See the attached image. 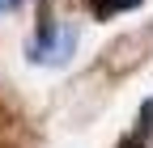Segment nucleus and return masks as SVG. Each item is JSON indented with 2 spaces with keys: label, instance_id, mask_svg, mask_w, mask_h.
I'll return each mask as SVG.
<instances>
[{
  "label": "nucleus",
  "instance_id": "1",
  "mask_svg": "<svg viewBox=\"0 0 153 148\" xmlns=\"http://www.w3.org/2000/svg\"><path fill=\"white\" fill-rule=\"evenodd\" d=\"M72 34H55V38H38L34 42V59H64V55L72 51Z\"/></svg>",
  "mask_w": 153,
  "mask_h": 148
},
{
  "label": "nucleus",
  "instance_id": "3",
  "mask_svg": "<svg viewBox=\"0 0 153 148\" xmlns=\"http://www.w3.org/2000/svg\"><path fill=\"white\" fill-rule=\"evenodd\" d=\"M13 4H22V0H0V9H13Z\"/></svg>",
  "mask_w": 153,
  "mask_h": 148
},
{
  "label": "nucleus",
  "instance_id": "2",
  "mask_svg": "<svg viewBox=\"0 0 153 148\" xmlns=\"http://www.w3.org/2000/svg\"><path fill=\"white\" fill-rule=\"evenodd\" d=\"M132 4H140V0H94V13L106 17V13H119V9H132Z\"/></svg>",
  "mask_w": 153,
  "mask_h": 148
}]
</instances>
